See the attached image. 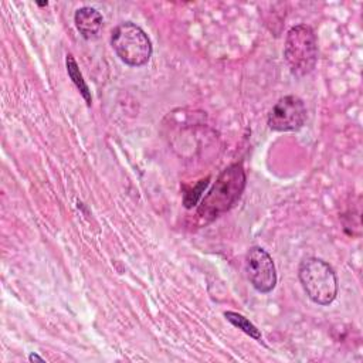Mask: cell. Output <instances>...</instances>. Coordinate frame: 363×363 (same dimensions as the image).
<instances>
[{
	"label": "cell",
	"mask_w": 363,
	"mask_h": 363,
	"mask_svg": "<svg viewBox=\"0 0 363 363\" xmlns=\"http://www.w3.org/2000/svg\"><path fill=\"white\" fill-rule=\"evenodd\" d=\"M298 277L303 291L316 305H329L337 295V278L335 269L323 259L309 257L301 261Z\"/></svg>",
	"instance_id": "3"
},
{
	"label": "cell",
	"mask_w": 363,
	"mask_h": 363,
	"mask_svg": "<svg viewBox=\"0 0 363 363\" xmlns=\"http://www.w3.org/2000/svg\"><path fill=\"white\" fill-rule=\"evenodd\" d=\"M65 65H67V71H68V75H69L71 81L74 82V85H75L77 89L79 91V94L82 95V98H84V101L86 102V105L91 106V102H92L91 91H89V88H88V85H86V82H85V79H84V77H82V72L79 71V67H78L75 58H74L71 54L67 55V58H65Z\"/></svg>",
	"instance_id": "8"
},
{
	"label": "cell",
	"mask_w": 363,
	"mask_h": 363,
	"mask_svg": "<svg viewBox=\"0 0 363 363\" xmlns=\"http://www.w3.org/2000/svg\"><path fill=\"white\" fill-rule=\"evenodd\" d=\"M305 102L296 95H286L278 99L268 113V128L275 132H292L303 126L306 121Z\"/></svg>",
	"instance_id": "5"
},
{
	"label": "cell",
	"mask_w": 363,
	"mask_h": 363,
	"mask_svg": "<svg viewBox=\"0 0 363 363\" xmlns=\"http://www.w3.org/2000/svg\"><path fill=\"white\" fill-rule=\"evenodd\" d=\"M28 359L31 360V362H34V360H37V362H44V359L41 357V356H38V354H35V353H31L30 356H28Z\"/></svg>",
	"instance_id": "10"
},
{
	"label": "cell",
	"mask_w": 363,
	"mask_h": 363,
	"mask_svg": "<svg viewBox=\"0 0 363 363\" xmlns=\"http://www.w3.org/2000/svg\"><path fill=\"white\" fill-rule=\"evenodd\" d=\"M245 271L251 285L261 294L271 292L277 285V271L271 255L261 247H251L245 255Z\"/></svg>",
	"instance_id": "6"
},
{
	"label": "cell",
	"mask_w": 363,
	"mask_h": 363,
	"mask_svg": "<svg viewBox=\"0 0 363 363\" xmlns=\"http://www.w3.org/2000/svg\"><path fill=\"white\" fill-rule=\"evenodd\" d=\"M224 316H225V319H227L231 325H234L235 328L241 329V330H242L245 335H248L250 337L257 339V340L261 339V332H259V329H258L252 322H250V319H247L244 315L237 313V312H233V311H227V312H224Z\"/></svg>",
	"instance_id": "9"
},
{
	"label": "cell",
	"mask_w": 363,
	"mask_h": 363,
	"mask_svg": "<svg viewBox=\"0 0 363 363\" xmlns=\"http://www.w3.org/2000/svg\"><path fill=\"white\" fill-rule=\"evenodd\" d=\"M245 172L241 163H234L220 173L208 193L201 199L197 216L204 223L213 221L228 211L241 197L245 187Z\"/></svg>",
	"instance_id": "1"
},
{
	"label": "cell",
	"mask_w": 363,
	"mask_h": 363,
	"mask_svg": "<svg viewBox=\"0 0 363 363\" xmlns=\"http://www.w3.org/2000/svg\"><path fill=\"white\" fill-rule=\"evenodd\" d=\"M47 4H48L47 1H45V3H38V6H40V7H44V6H47Z\"/></svg>",
	"instance_id": "11"
},
{
	"label": "cell",
	"mask_w": 363,
	"mask_h": 363,
	"mask_svg": "<svg viewBox=\"0 0 363 363\" xmlns=\"http://www.w3.org/2000/svg\"><path fill=\"white\" fill-rule=\"evenodd\" d=\"M284 60L291 74L298 78L313 71L318 61V40L312 27L298 24L289 28L284 45Z\"/></svg>",
	"instance_id": "2"
},
{
	"label": "cell",
	"mask_w": 363,
	"mask_h": 363,
	"mask_svg": "<svg viewBox=\"0 0 363 363\" xmlns=\"http://www.w3.org/2000/svg\"><path fill=\"white\" fill-rule=\"evenodd\" d=\"M111 45L116 55L130 67H142L152 57V43L147 34L132 21H123L112 30Z\"/></svg>",
	"instance_id": "4"
},
{
	"label": "cell",
	"mask_w": 363,
	"mask_h": 363,
	"mask_svg": "<svg viewBox=\"0 0 363 363\" xmlns=\"http://www.w3.org/2000/svg\"><path fill=\"white\" fill-rule=\"evenodd\" d=\"M74 21L79 34L85 40H95L99 35L104 24L102 14L96 9L88 6L81 7L75 11Z\"/></svg>",
	"instance_id": "7"
}]
</instances>
